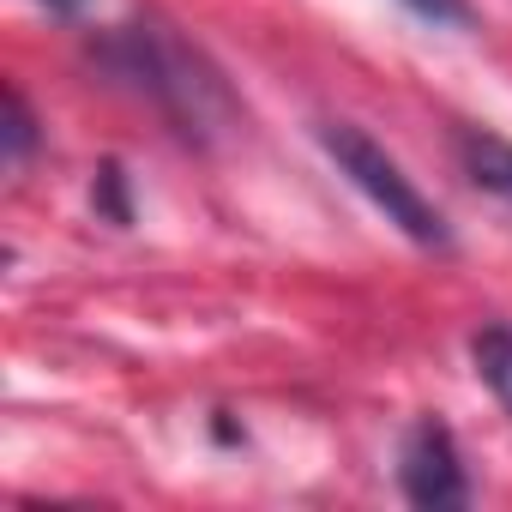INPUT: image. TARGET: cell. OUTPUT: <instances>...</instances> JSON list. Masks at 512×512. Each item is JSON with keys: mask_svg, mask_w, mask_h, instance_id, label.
Here are the masks:
<instances>
[{"mask_svg": "<svg viewBox=\"0 0 512 512\" xmlns=\"http://www.w3.org/2000/svg\"><path fill=\"white\" fill-rule=\"evenodd\" d=\"M103 61H109L121 79H133V91L151 97V103L169 115L175 133H187V139H199V145L235 121V103H229L223 79H217L175 31H163V25H127L121 37L103 43Z\"/></svg>", "mask_w": 512, "mask_h": 512, "instance_id": "obj_1", "label": "cell"}, {"mask_svg": "<svg viewBox=\"0 0 512 512\" xmlns=\"http://www.w3.org/2000/svg\"><path fill=\"white\" fill-rule=\"evenodd\" d=\"M320 145H326V157L338 163V175L392 223V229H404L416 247H452V229H446V217L422 199V187L398 169V157H386V145H374L362 127H350V121H326L320 127Z\"/></svg>", "mask_w": 512, "mask_h": 512, "instance_id": "obj_2", "label": "cell"}, {"mask_svg": "<svg viewBox=\"0 0 512 512\" xmlns=\"http://www.w3.org/2000/svg\"><path fill=\"white\" fill-rule=\"evenodd\" d=\"M398 482H404V500L428 506V512H446V506L470 500L464 458H458V440H452L446 422H434V416L410 422V434L398 446Z\"/></svg>", "mask_w": 512, "mask_h": 512, "instance_id": "obj_3", "label": "cell"}, {"mask_svg": "<svg viewBox=\"0 0 512 512\" xmlns=\"http://www.w3.org/2000/svg\"><path fill=\"white\" fill-rule=\"evenodd\" d=\"M458 169L470 175V187L494 193L512 205V145L500 133H482V127H464L458 133Z\"/></svg>", "mask_w": 512, "mask_h": 512, "instance_id": "obj_4", "label": "cell"}, {"mask_svg": "<svg viewBox=\"0 0 512 512\" xmlns=\"http://www.w3.org/2000/svg\"><path fill=\"white\" fill-rule=\"evenodd\" d=\"M470 356H476V374L488 380V392L512 410V326H482L470 338Z\"/></svg>", "mask_w": 512, "mask_h": 512, "instance_id": "obj_5", "label": "cell"}, {"mask_svg": "<svg viewBox=\"0 0 512 512\" xmlns=\"http://www.w3.org/2000/svg\"><path fill=\"white\" fill-rule=\"evenodd\" d=\"M31 145H37V121H31V109H25V97L7 91V163L19 169V163L31 157Z\"/></svg>", "mask_w": 512, "mask_h": 512, "instance_id": "obj_6", "label": "cell"}, {"mask_svg": "<svg viewBox=\"0 0 512 512\" xmlns=\"http://www.w3.org/2000/svg\"><path fill=\"white\" fill-rule=\"evenodd\" d=\"M404 7L416 19H428V25H452V31L470 25V0H404Z\"/></svg>", "mask_w": 512, "mask_h": 512, "instance_id": "obj_7", "label": "cell"}, {"mask_svg": "<svg viewBox=\"0 0 512 512\" xmlns=\"http://www.w3.org/2000/svg\"><path fill=\"white\" fill-rule=\"evenodd\" d=\"M103 193H109V217H115V223H127V205H121V169H115V163L103 169Z\"/></svg>", "mask_w": 512, "mask_h": 512, "instance_id": "obj_8", "label": "cell"}, {"mask_svg": "<svg viewBox=\"0 0 512 512\" xmlns=\"http://www.w3.org/2000/svg\"><path fill=\"white\" fill-rule=\"evenodd\" d=\"M43 7H49V13H61V19H73V13L85 7V0H43Z\"/></svg>", "mask_w": 512, "mask_h": 512, "instance_id": "obj_9", "label": "cell"}]
</instances>
